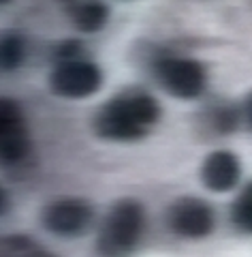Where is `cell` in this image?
<instances>
[{
    "mask_svg": "<svg viewBox=\"0 0 252 257\" xmlns=\"http://www.w3.org/2000/svg\"><path fill=\"white\" fill-rule=\"evenodd\" d=\"M160 103L150 92L131 88L105 101L92 118V131L105 142H137L160 120Z\"/></svg>",
    "mask_w": 252,
    "mask_h": 257,
    "instance_id": "6da1fadb",
    "label": "cell"
},
{
    "mask_svg": "<svg viewBox=\"0 0 252 257\" xmlns=\"http://www.w3.org/2000/svg\"><path fill=\"white\" fill-rule=\"evenodd\" d=\"M145 227L148 214L139 199H118L96 231V253L101 257H128L141 244Z\"/></svg>",
    "mask_w": 252,
    "mask_h": 257,
    "instance_id": "7a4b0ae2",
    "label": "cell"
},
{
    "mask_svg": "<svg viewBox=\"0 0 252 257\" xmlns=\"http://www.w3.org/2000/svg\"><path fill=\"white\" fill-rule=\"evenodd\" d=\"M152 73L162 90L182 101L199 99L207 88L205 67L188 56L160 54L152 60Z\"/></svg>",
    "mask_w": 252,
    "mask_h": 257,
    "instance_id": "3957f363",
    "label": "cell"
},
{
    "mask_svg": "<svg viewBox=\"0 0 252 257\" xmlns=\"http://www.w3.org/2000/svg\"><path fill=\"white\" fill-rule=\"evenodd\" d=\"M103 86V71L90 58H75L56 62L50 73V88L60 99H88L101 90Z\"/></svg>",
    "mask_w": 252,
    "mask_h": 257,
    "instance_id": "277c9868",
    "label": "cell"
},
{
    "mask_svg": "<svg viewBox=\"0 0 252 257\" xmlns=\"http://www.w3.org/2000/svg\"><path fill=\"white\" fill-rule=\"evenodd\" d=\"M41 225L60 238L86 236L94 225V208L84 197H58L41 210Z\"/></svg>",
    "mask_w": 252,
    "mask_h": 257,
    "instance_id": "5b68a950",
    "label": "cell"
},
{
    "mask_svg": "<svg viewBox=\"0 0 252 257\" xmlns=\"http://www.w3.org/2000/svg\"><path fill=\"white\" fill-rule=\"evenodd\" d=\"M167 225L175 236L201 240L207 238L216 227V212L205 199L182 195L167 208Z\"/></svg>",
    "mask_w": 252,
    "mask_h": 257,
    "instance_id": "8992f818",
    "label": "cell"
},
{
    "mask_svg": "<svg viewBox=\"0 0 252 257\" xmlns=\"http://www.w3.org/2000/svg\"><path fill=\"white\" fill-rule=\"evenodd\" d=\"M30 152L28 120L11 96L0 99V159L5 165H20Z\"/></svg>",
    "mask_w": 252,
    "mask_h": 257,
    "instance_id": "52a82bcc",
    "label": "cell"
},
{
    "mask_svg": "<svg viewBox=\"0 0 252 257\" xmlns=\"http://www.w3.org/2000/svg\"><path fill=\"white\" fill-rule=\"evenodd\" d=\"M199 178L212 193H229L241 180V161L231 150H214L203 159Z\"/></svg>",
    "mask_w": 252,
    "mask_h": 257,
    "instance_id": "ba28073f",
    "label": "cell"
},
{
    "mask_svg": "<svg viewBox=\"0 0 252 257\" xmlns=\"http://www.w3.org/2000/svg\"><path fill=\"white\" fill-rule=\"evenodd\" d=\"M64 7H67L71 24L84 35L101 32L107 26L111 15V9L105 0H71Z\"/></svg>",
    "mask_w": 252,
    "mask_h": 257,
    "instance_id": "9c48e42d",
    "label": "cell"
},
{
    "mask_svg": "<svg viewBox=\"0 0 252 257\" xmlns=\"http://www.w3.org/2000/svg\"><path fill=\"white\" fill-rule=\"evenodd\" d=\"M0 257H58V255L26 234H11L5 236L3 242H0Z\"/></svg>",
    "mask_w": 252,
    "mask_h": 257,
    "instance_id": "30bf717a",
    "label": "cell"
},
{
    "mask_svg": "<svg viewBox=\"0 0 252 257\" xmlns=\"http://www.w3.org/2000/svg\"><path fill=\"white\" fill-rule=\"evenodd\" d=\"M26 60V41L18 32H5L0 39V67L5 73L18 71Z\"/></svg>",
    "mask_w": 252,
    "mask_h": 257,
    "instance_id": "8fae6325",
    "label": "cell"
},
{
    "mask_svg": "<svg viewBox=\"0 0 252 257\" xmlns=\"http://www.w3.org/2000/svg\"><path fill=\"white\" fill-rule=\"evenodd\" d=\"M207 128H212L216 135H229L237 128L241 118V107H233L226 103H216L212 109H207Z\"/></svg>",
    "mask_w": 252,
    "mask_h": 257,
    "instance_id": "7c38bea8",
    "label": "cell"
},
{
    "mask_svg": "<svg viewBox=\"0 0 252 257\" xmlns=\"http://www.w3.org/2000/svg\"><path fill=\"white\" fill-rule=\"evenodd\" d=\"M231 223L241 234L252 236V180L239 191L231 206Z\"/></svg>",
    "mask_w": 252,
    "mask_h": 257,
    "instance_id": "4fadbf2b",
    "label": "cell"
},
{
    "mask_svg": "<svg viewBox=\"0 0 252 257\" xmlns=\"http://www.w3.org/2000/svg\"><path fill=\"white\" fill-rule=\"evenodd\" d=\"M84 56H86V50H84V45H81V41H77V39H67V41L56 43L54 52H52V60L56 64V62H64V60L84 58Z\"/></svg>",
    "mask_w": 252,
    "mask_h": 257,
    "instance_id": "5bb4252c",
    "label": "cell"
},
{
    "mask_svg": "<svg viewBox=\"0 0 252 257\" xmlns=\"http://www.w3.org/2000/svg\"><path fill=\"white\" fill-rule=\"evenodd\" d=\"M241 118L250 128H252V92H248V96L241 103Z\"/></svg>",
    "mask_w": 252,
    "mask_h": 257,
    "instance_id": "9a60e30c",
    "label": "cell"
},
{
    "mask_svg": "<svg viewBox=\"0 0 252 257\" xmlns=\"http://www.w3.org/2000/svg\"><path fill=\"white\" fill-rule=\"evenodd\" d=\"M0 5H3V7H7V5H11V0H0Z\"/></svg>",
    "mask_w": 252,
    "mask_h": 257,
    "instance_id": "2e32d148",
    "label": "cell"
},
{
    "mask_svg": "<svg viewBox=\"0 0 252 257\" xmlns=\"http://www.w3.org/2000/svg\"><path fill=\"white\" fill-rule=\"evenodd\" d=\"M60 3H62V5H69V3H71V0H60Z\"/></svg>",
    "mask_w": 252,
    "mask_h": 257,
    "instance_id": "e0dca14e",
    "label": "cell"
}]
</instances>
